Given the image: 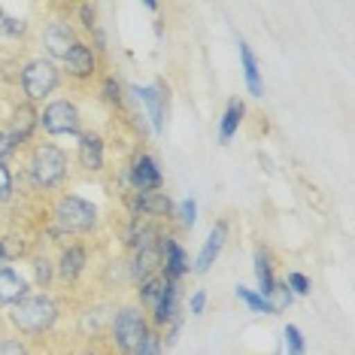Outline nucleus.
Instances as JSON below:
<instances>
[{
  "mask_svg": "<svg viewBox=\"0 0 355 355\" xmlns=\"http://www.w3.org/2000/svg\"><path fill=\"white\" fill-rule=\"evenodd\" d=\"M103 340L112 346L116 355H161L164 352L161 331L152 328L149 316L137 306V301H125L110 313Z\"/></svg>",
  "mask_w": 355,
  "mask_h": 355,
  "instance_id": "nucleus-1",
  "label": "nucleus"
},
{
  "mask_svg": "<svg viewBox=\"0 0 355 355\" xmlns=\"http://www.w3.org/2000/svg\"><path fill=\"white\" fill-rule=\"evenodd\" d=\"M21 161V176H25V185L37 195H58L64 185L70 182V167H73V158L67 155V149L58 146V143L46 140V137H37L34 143L19 152Z\"/></svg>",
  "mask_w": 355,
  "mask_h": 355,
  "instance_id": "nucleus-2",
  "label": "nucleus"
},
{
  "mask_svg": "<svg viewBox=\"0 0 355 355\" xmlns=\"http://www.w3.org/2000/svg\"><path fill=\"white\" fill-rule=\"evenodd\" d=\"M58 322H61V301L52 292H37V288L6 310V328L12 334L25 337L28 343L49 337L58 328Z\"/></svg>",
  "mask_w": 355,
  "mask_h": 355,
  "instance_id": "nucleus-3",
  "label": "nucleus"
},
{
  "mask_svg": "<svg viewBox=\"0 0 355 355\" xmlns=\"http://www.w3.org/2000/svg\"><path fill=\"white\" fill-rule=\"evenodd\" d=\"M49 225L55 237H94L101 231V209L92 200L58 191L49 198Z\"/></svg>",
  "mask_w": 355,
  "mask_h": 355,
  "instance_id": "nucleus-4",
  "label": "nucleus"
},
{
  "mask_svg": "<svg viewBox=\"0 0 355 355\" xmlns=\"http://www.w3.org/2000/svg\"><path fill=\"white\" fill-rule=\"evenodd\" d=\"M15 85L21 92V101L34 103V107H43L46 101H52L55 94L64 88V76L61 67L43 55H25L19 61V73H15Z\"/></svg>",
  "mask_w": 355,
  "mask_h": 355,
  "instance_id": "nucleus-5",
  "label": "nucleus"
},
{
  "mask_svg": "<svg viewBox=\"0 0 355 355\" xmlns=\"http://www.w3.org/2000/svg\"><path fill=\"white\" fill-rule=\"evenodd\" d=\"M83 131L85 119L73 92H58L52 101H46L40 107V137L55 140V137H79Z\"/></svg>",
  "mask_w": 355,
  "mask_h": 355,
  "instance_id": "nucleus-6",
  "label": "nucleus"
},
{
  "mask_svg": "<svg viewBox=\"0 0 355 355\" xmlns=\"http://www.w3.org/2000/svg\"><path fill=\"white\" fill-rule=\"evenodd\" d=\"M49 10L52 15L40 28V55L61 64L83 37H79L76 25L70 21V6H49Z\"/></svg>",
  "mask_w": 355,
  "mask_h": 355,
  "instance_id": "nucleus-7",
  "label": "nucleus"
},
{
  "mask_svg": "<svg viewBox=\"0 0 355 355\" xmlns=\"http://www.w3.org/2000/svg\"><path fill=\"white\" fill-rule=\"evenodd\" d=\"M58 67H61L64 85H67L73 94H79V92H88L92 85H98V79H101V55L88 46V40H79Z\"/></svg>",
  "mask_w": 355,
  "mask_h": 355,
  "instance_id": "nucleus-8",
  "label": "nucleus"
},
{
  "mask_svg": "<svg viewBox=\"0 0 355 355\" xmlns=\"http://www.w3.org/2000/svg\"><path fill=\"white\" fill-rule=\"evenodd\" d=\"M0 125L6 128L15 155H19V152H25L31 143L40 137V107H34V103H28L21 98H15L10 103V112L0 119Z\"/></svg>",
  "mask_w": 355,
  "mask_h": 355,
  "instance_id": "nucleus-9",
  "label": "nucleus"
},
{
  "mask_svg": "<svg viewBox=\"0 0 355 355\" xmlns=\"http://www.w3.org/2000/svg\"><path fill=\"white\" fill-rule=\"evenodd\" d=\"M122 204L128 209V219H143V222H155L167 225L176 216L173 200L164 191H125Z\"/></svg>",
  "mask_w": 355,
  "mask_h": 355,
  "instance_id": "nucleus-10",
  "label": "nucleus"
},
{
  "mask_svg": "<svg viewBox=\"0 0 355 355\" xmlns=\"http://www.w3.org/2000/svg\"><path fill=\"white\" fill-rule=\"evenodd\" d=\"M88 270V243L85 240H67L61 243L58 255H55V286L58 288H73Z\"/></svg>",
  "mask_w": 355,
  "mask_h": 355,
  "instance_id": "nucleus-11",
  "label": "nucleus"
},
{
  "mask_svg": "<svg viewBox=\"0 0 355 355\" xmlns=\"http://www.w3.org/2000/svg\"><path fill=\"white\" fill-rule=\"evenodd\" d=\"M128 98L140 101L149 112V122H152V131L158 137L164 134L167 128V116H171V85L164 79H155L152 85H131L128 88Z\"/></svg>",
  "mask_w": 355,
  "mask_h": 355,
  "instance_id": "nucleus-12",
  "label": "nucleus"
},
{
  "mask_svg": "<svg viewBox=\"0 0 355 355\" xmlns=\"http://www.w3.org/2000/svg\"><path fill=\"white\" fill-rule=\"evenodd\" d=\"M125 185L128 191H161L164 189V173L158 161L146 149H137L131 161L125 164Z\"/></svg>",
  "mask_w": 355,
  "mask_h": 355,
  "instance_id": "nucleus-13",
  "label": "nucleus"
},
{
  "mask_svg": "<svg viewBox=\"0 0 355 355\" xmlns=\"http://www.w3.org/2000/svg\"><path fill=\"white\" fill-rule=\"evenodd\" d=\"M73 164L85 176H101L103 171H107V137H103L98 128H85V131L76 137Z\"/></svg>",
  "mask_w": 355,
  "mask_h": 355,
  "instance_id": "nucleus-14",
  "label": "nucleus"
},
{
  "mask_svg": "<svg viewBox=\"0 0 355 355\" xmlns=\"http://www.w3.org/2000/svg\"><path fill=\"white\" fill-rule=\"evenodd\" d=\"M161 234H164V231H161ZM161 234H158V240H152V243L131 249V258H128V273H131L134 286H140V282H146L149 277L161 273Z\"/></svg>",
  "mask_w": 355,
  "mask_h": 355,
  "instance_id": "nucleus-15",
  "label": "nucleus"
},
{
  "mask_svg": "<svg viewBox=\"0 0 355 355\" xmlns=\"http://www.w3.org/2000/svg\"><path fill=\"white\" fill-rule=\"evenodd\" d=\"M161 273L171 282H180L185 273H191V261L173 231L161 234Z\"/></svg>",
  "mask_w": 355,
  "mask_h": 355,
  "instance_id": "nucleus-16",
  "label": "nucleus"
},
{
  "mask_svg": "<svg viewBox=\"0 0 355 355\" xmlns=\"http://www.w3.org/2000/svg\"><path fill=\"white\" fill-rule=\"evenodd\" d=\"M31 292H34V286H31L28 273L21 268H15V264L0 268V310H10Z\"/></svg>",
  "mask_w": 355,
  "mask_h": 355,
  "instance_id": "nucleus-17",
  "label": "nucleus"
},
{
  "mask_svg": "<svg viewBox=\"0 0 355 355\" xmlns=\"http://www.w3.org/2000/svg\"><path fill=\"white\" fill-rule=\"evenodd\" d=\"M182 319V292H180V282H167L164 295H161V301L155 304V310L149 313V322L155 331H164L171 328L173 322Z\"/></svg>",
  "mask_w": 355,
  "mask_h": 355,
  "instance_id": "nucleus-18",
  "label": "nucleus"
},
{
  "mask_svg": "<svg viewBox=\"0 0 355 355\" xmlns=\"http://www.w3.org/2000/svg\"><path fill=\"white\" fill-rule=\"evenodd\" d=\"M228 231H231L228 219H225V216H219V219H216V225L209 228V237L204 240V246H200L198 261H195V268H191V273H207L209 268H213L216 258H219V255H222V249H225Z\"/></svg>",
  "mask_w": 355,
  "mask_h": 355,
  "instance_id": "nucleus-19",
  "label": "nucleus"
},
{
  "mask_svg": "<svg viewBox=\"0 0 355 355\" xmlns=\"http://www.w3.org/2000/svg\"><path fill=\"white\" fill-rule=\"evenodd\" d=\"M28 279L37 292H52L55 288V258L46 252L43 246H37L34 252H28Z\"/></svg>",
  "mask_w": 355,
  "mask_h": 355,
  "instance_id": "nucleus-20",
  "label": "nucleus"
},
{
  "mask_svg": "<svg viewBox=\"0 0 355 355\" xmlns=\"http://www.w3.org/2000/svg\"><path fill=\"white\" fill-rule=\"evenodd\" d=\"M98 94H101V101L107 103L112 112H119V116H128V94H125V85L119 83L116 73H101V79H98Z\"/></svg>",
  "mask_w": 355,
  "mask_h": 355,
  "instance_id": "nucleus-21",
  "label": "nucleus"
},
{
  "mask_svg": "<svg viewBox=\"0 0 355 355\" xmlns=\"http://www.w3.org/2000/svg\"><path fill=\"white\" fill-rule=\"evenodd\" d=\"M31 28H34L31 19H19V15H12L0 3V40H3V43H28Z\"/></svg>",
  "mask_w": 355,
  "mask_h": 355,
  "instance_id": "nucleus-22",
  "label": "nucleus"
},
{
  "mask_svg": "<svg viewBox=\"0 0 355 355\" xmlns=\"http://www.w3.org/2000/svg\"><path fill=\"white\" fill-rule=\"evenodd\" d=\"M243 116H246V103L240 98H228V103H225V112H222V122H219V143H222V146H228L231 137L240 131Z\"/></svg>",
  "mask_w": 355,
  "mask_h": 355,
  "instance_id": "nucleus-23",
  "label": "nucleus"
},
{
  "mask_svg": "<svg viewBox=\"0 0 355 355\" xmlns=\"http://www.w3.org/2000/svg\"><path fill=\"white\" fill-rule=\"evenodd\" d=\"M273 268H277V264H273L268 246H258L255 249V279H258V295L268 297V301L273 295V286H277V273H273Z\"/></svg>",
  "mask_w": 355,
  "mask_h": 355,
  "instance_id": "nucleus-24",
  "label": "nucleus"
},
{
  "mask_svg": "<svg viewBox=\"0 0 355 355\" xmlns=\"http://www.w3.org/2000/svg\"><path fill=\"white\" fill-rule=\"evenodd\" d=\"M237 49H240V61H243V79H246V88L252 98H264V79H261V70H258V61L252 49H249L246 40H237Z\"/></svg>",
  "mask_w": 355,
  "mask_h": 355,
  "instance_id": "nucleus-25",
  "label": "nucleus"
},
{
  "mask_svg": "<svg viewBox=\"0 0 355 355\" xmlns=\"http://www.w3.org/2000/svg\"><path fill=\"white\" fill-rule=\"evenodd\" d=\"M167 282H171V279H167L164 273H155V277H149L146 282H140V286H137V297H134V301H137V306H140L143 313H146V316L155 310V304L161 301Z\"/></svg>",
  "mask_w": 355,
  "mask_h": 355,
  "instance_id": "nucleus-26",
  "label": "nucleus"
},
{
  "mask_svg": "<svg viewBox=\"0 0 355 355\" xmlns=\"http://www.w3.org/2000/svg\"><path fill=\"white\" fill-rule=\"evenodd\" d=\"M31 249L21 243L19 237H12V234H0V268H6V264H12L15 258H28Z\"/></svg>",
  "mask_w": 355,
  "mask_h": 355,
  "instance_id": "nucleus-27",
  "label": "nucleus"
},
{
  "mask_svg": "<svg viewBox=\"0 0 355 355\" xmlns=\"http://www.w3.org/2000/svg\"><path fill=\"white\" fill-rule=\"evenodd\" d=\"M234 292H237V297H240V301H243V304H246L252 313H264V316H277V310H273V304L268 301V297H261L258 292H249L246 286H237V288H234Z\"/></svg>",
  "mask_w": 355,
  "mask_h": 355,
  "instance_id": "nucleus-28",
  "label": "nucleus"
},
{
  "mask_svg": "<svg viewBox=\"0 0 355 355\" xmlns=\"http://www.w3.org/2000/svg\"><path fill=\"white\" fill-rule=\"evenodd\" d=\"M0 355H34V343L6 331V334H0Z\"/></svg>",
  "mask_w": 355,
  "mask_h": 355,
  "instance_id": "nucleus-29",
  "label": "nucleus"
},
{
  "mask_svg": "<svg viewBox=\"0 0 355 355\" xmlns=\"http://www.w3.org/2000/svg\"><path fill=\"white\" fill-rule=\"evenodd\" d=\"M15 204V173L10 164H0V207Z\"/></svg>",
  "mask_w": 355,
  "mask_h": 355,
  "instance_id": "nucleus-30",
  "label": "nucleus"
},
{
  "mask_svg": "<svg viewBox=\"0 0 355 355\" xmlns=\"http://www.w3.org/2000/svg\"><path fill=\"white\" fill-rule=\"evenodd\" d=\"M282 340H286V355H306V343H304V334L301 328L288 322L286 331H282Z\"/></svg>",
  "mask_w": 355,
  "mask_h": 355,
  "instance_id": "nucleus-31",
  "label": "nucleus"
},
{
  "mask_svg": "<svg viewBox=\"0 0 355 355\" xmlns=\"http://www.w3.org/2000/svg\"><path fill=\"white\" fill-rule=\"evenodd\" d=\"M176 216H180V231H189L195 228V222H198V200L195 198H185L180 209H176Z\"/></svg>",
  "mask_w": 355,
  "mask_h": 355,
  "instance_id": "nucleus-32",
  "label": "nucleus"
},
{
  "mask_svg": "<svg viewBox=\"0 0 355 355\" xmlns=\"http://www.w3.org/2000/svg\"><path fill=\"white\" fill-rule=\"evenodd\" d=\"M286 286H288V292H292L295 297H310V292H313V282H310V277L306 273H301V270H292L286 277Z\"/></svg>",
  "mask_w": 355,
  "mask_h": 355,
  "instance_id": "nucleus-33",
  "label": "nucleus"
},
{
  "mask_svg": "<svg viewBox=\"0 0 355 355\" xmlns=\"http://www.w3.org/2000/svg\"><path fill=\"white\" fill-rule=\"evenodd\" d=\"M270 304H273V310H286V306H292L295 304V295L288 292V286H286V279H277V286H273V295H270Z\"/></svg>",
  "mask_w": 355,
  "mask_h": 355,
  "instance_id": "nucleus-34",
  "label": "nucleus"
},
{
  "mask_svg": "<svg viewBox=\"0 0 355 355\" xmlns=\"http://www.w3.org/2000/svg\"><path fill=\"white\" fill-rule=\"evenodd\" d=\"M12 158H15V149L10 143V134H6V128L0 125V164H12Z\"/></svg>",
  "mask_w": 355,
  "mask_h": 355,
  "instance_id": "nucleus-35",
  "label": "nucleus"
},
{
  "mask_svg": "<svg viewBox=\"0 0 355 355\" xmlns=\"http://www.w3.org/2000/svg\"><path fill=\"white\" fill-rule=\"evenodd\" d=\"M204 310H207V288H198V292L189 297V313L191 316H204Z\"/></svg>",
  "mask_w": 355,
  "mask_h": 355,
  "instance_id": "nucleus-36",
  "label": "nucleus"
},
{
  "mask_svg": "<svg viewBox=\"0 0 355 355\" xmlns=\"http://www.w3.org/2000/svg\"><path fill=\"white\" fill-rule=\"evenodd\" d=\"M73 355H101V349H98V343L92 340V343H83V346H79Z\"/></svg>",
  "mask_w": 355,
  "mask_h": 355,
  "instance_id": "nucleus-37",
  "label": "nucleus"
},
{
  "mask_svg": "<svg viewBox=\"0 0 355 355\" xmlns=\"http://www.w3.org/2000/svg\"><path fill=\"white\" fill-rule=\"evenodd\" d=\"M258 161L264 164V171H273V164H270V158H268V155H261V152H258Z\"/></svg>",
  "mask_w": 355,
  "mask_h": 355,
  "instance_id": "nucleus-38",
  "label": "nucleus"
},
{
  "mask_svg": "<svg viewBox=\"0 0 355 355\" xmlns=\"http://www.w3.org/2000/svg\"><path fill=\"white\" fill-rule=\"evenodd\" d=\"M143 10H146V12H158V3H155V0H146V3H143Z\"/></svg>",
  "mask_w": 355,
  "mask_h": 355,
  "instance_id": "nucleus-39",
  "label": "nucleus"
},
{
  "mask_svg": "<svg viewBox=\"0 0 355 355\" xmlns=\"http://www.w3.org/2000/svg\"><path fill=\"white\" fill-rule=\"evenodd\" d=\"M270 355H282V349H277V352H270Z\"/></svg>",
  "mask_w": 355,
  "mask_h": 355,
  "instance_id": "nucleus-40",
  "label": "nucleus"
}]
</instances>
